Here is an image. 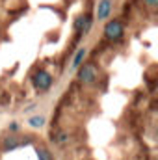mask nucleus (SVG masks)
<instances>
[{
  "instance_id": "1",
  "label": "nucleus",
  "mask_w": 158,
  "mask_h": 160,
  "mask_svg": "<svg viewBox=\"0 0 158 160\" xmlns=\"http://www.w3.org/2000/svg\"><path fill=\"white\" fill-rule=\"evenodd\" d=\"M123 36V24L119 21H110L106 26H104V38L110 41H117Z\"/></svg>"
},
{
  "instance_id": "2",
  "label": "nucleus",
  "mask_w": 158,
  "mask_h": 160,
  "mask_svg": "<svg viewBox=\"0 0 158 160\" xmlns=\"http://www.w3.org/2000/svg\"><path fill=\"white\" fill-rule=\"evenodd\" d=\"M34 88L36 89H39V91H47L48 88H50V84H52V77L47 73V71H37L36 75H34Z\"/></svg>"
},
{
  "instance_id": "3",
  "label": "nucleus",
  "mask_w": 158,
  "mask_h": 160,
  "mask_svg": "<svg viewBox=\"0 0 158 160\" xmlns=\"http://www.w3.org/2000/svg\"><path fill=\"white\" fill-rule=\"evenodd\" d=\"M97 67L93 65V63H86V65H82L78 71V80L80 82H84V84H91L93 80L97 78Z\"/></svg>"
},
{
  "instance_id": "4",
  "label": "nucleus",
  "mask_w": 158,
  "mask_h": 160,
  "mask_svg": "<svg viewBox=\"0 0 158 160\" xmlns=\"http://www.w3.org/2000/svg\"><path fill=\"white\" fill-rule=\"evenodd\" d=\"M110 13H112V2L110 0H101L99 6H97V17L101 21H104V19L110 17Z\"/></svg>"
},
{
  "instance_id": "5",
  "label": "nucleus",
  "mask_w": 158,
  "mask_h": 160,
  "mask_svg": "<svg viewBox=\"0 0 158 160\" xmlns=\"http://www.w3.org/2000/svg\"><path fill=\"white\" fill-rule=\"evenodd\" d=\"M21 145V142L15 138V136H7L4 142H2V149L4 151H13V149H17Z\"/></svg>"
},
{
  "instance_id": "6",
  "label": "nucleus",
  "mask_w": 158,
  "mask_h": 160,
  "mask_svg": "<svg viewBox=\"0 0 158 160\" xmlns=\"http://www.w3.org/2000/svg\"><path fill=\"white\" fill-rule=\"evenodd\" d=\"M86 54H87V50H86V48H78V50H77V54H75V58H73V67H75V69H78L80 65H82V62H84Z\"/></svg>"
},
{
  "instance_id": "7",
  "label": "nucleus",
  "mask_w": 158,
  "mask_h": 160,
  "mask_svg": "<svg viewBox=\"0 0 158 160\" xmlns=\"http://www.w3.org/2000/svg\"><path fill=\"white\" fill-rule=\"evenodd\" d=\"M28 125H30V127H34V128L43 127V125H45V118H43V116H32V118L28 119Z\"/></svg>"
},
{
  "instance_id": "8",
  "label": "nucleus",
  "mask_w": 158,
  "mask_h": 160,
  "mask_svg": "<svg viewBox=\"0 0 158 160\" xmlns=\"http://www.w3.org/2000/svg\"><path fill=\"white\" fill-rule=\"evenodd\" d=\"M36 153H37V158L39 160H52L50 153H48L45 147H36Z\"/></svg>"
},
{
  "instance_id": "9",
  "label": "nucleus",
  "mask_w": 158,
  "mask_h": 160,
  "mask_svg": "<svg viewBox=\"0 0 158 160\" xmlns=\"http://www.w3.org/2000/svg\"><path fill=\"white\" fill-rule=\"evenodd\" d=\"M89 28H91V17H89V15H86V17H84V26H82V32H89Z\"/></svg>"
},
{
  "instance_id": "10",
  "label": "nucleus",
  "mask_w": 158,
  "mask_h": 160,
  "mask_svg": "<svg viewBox=\"0 0 158 160\" xmlns=\"http://www.w3.org/2000/svg\"><path fill=\"white\" fill-rule=\"evenodd\" d=\"M84 17H86V15H80L78 19L75 21V30H77V32H82V26H84Z\"/></svg>"
},
{
  "instance_id": "11",
  "label": "nucleus",
  "mask_w": 158,
  "mask_h": 160,
  "mask_svg": "<svg viewBox=\"0 0 158 160\" xmlns=\"http://www.w3.org/2000/svg\"><path fill=\"white\" fill-rule=\"evenodd\" d=\"M143 2H145L149 8H156L158 6V0H143Z\"/></svg>"
}]
</instances>
